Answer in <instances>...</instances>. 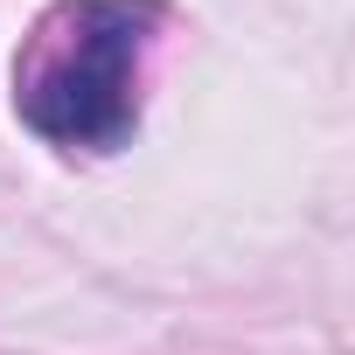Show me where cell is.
Segmentation results:
<instances>
[{
    "label": "cell",
    "mask_w": 355,
    "mask_h": 355,
    "mask_svg": "<svg viewBox=\"0 0 355 355\" xmlns=\"http://www.w3.org/2000/svg\"><path fill=\"white\" fill-rule=\"evenodd\" d=\"M153 0H63L35 28L15 112L63 153H112L139 125V63Z\"/></svg>",
    "instance_id": "cell-1"
}]
</instances>
